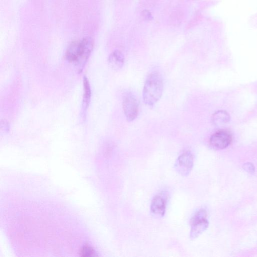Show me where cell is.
<instances>
[{
    "label": "cell",
    "mask_w": 257,
    "mask_h": 257,
    "mask_svg": "<svg viewBox=\"0 0 257 257\" xmlns=\"http://www.w3.org/2000/svg\"><path fill=\"white\" fill-rule=\"evenodd\" d=\"M83 107L84 109L88 107L91 98V89L88 80L86 77L83 78Z\"/></svg>",
    "instance_id": "cell-10"
},
{
    "label": "cell",
    "mask_w": 257,
    "mask_h": 257,
    "mask_svg": "<svg viewBox=\"0 0 257 257\" xmlns=\"http://www.w3.org/2000/svg\"><path fill=\"white\" fill-rule=\"evenodd\" d=\"M166 198L164 195L159 194L156 195L152 200L151 210L156 215L163 216L166 211Z\"/></svg>",
    "instance_id": "cell-7"
},
{
    "label": "cell",
    "mask_w": 257,
    "mask_h": 257,
    "mask_svg": "<svg viewBox=\"0 0 257 257\" xmlns=\"http://www.w3.org/2000/svg\"><path fill=\"white\" fill-rule=\"evenodd\" d=\"M163 81L161 74L153 71L147 76L145 82L142 96L144 103L153 106L160 99L163 91Z\"/></svg>",
    "instance_id": "cell-2"
},
{
    "label": "cell",
    "mask_w": 257,
    "mask_h": 257,
    "mask_svg": "<svg viewBox=\"0 0 257 257\" xmlns=\"http://www.w3.org/2000/svg\"><path fill=\"white\" fill-rule=\"evenodd\" d=\"M243 169L249 173H253L254 172V167L250 163H246L243 166Z\"/></svg>",
    "instance_id": "cell-12"
},
{
    "label": "cell",
    "mask_w": 257,
    "mask_h": 257,
    "mask_svg": "<svg viewBox=\"0 0 257 257\" xmlns=\"http://www.w3.org/2000/svg\"><path fill=\"white\" fill-rule=\"evenodd\" d=\"M230 118V115L227 111L219 110L212 115V121L214 125H220L228 123Z\"/></svg>",
    "instance_id": "cell-9"
},
{
    "label": "cell",
    "mask_w": 257,
    "mask_h": 257,
    "mask_svg": "<svg viewBox=\"0 0 257 257\" xmlns=\"http://www.w3.org/2000/svg\"><path fill=\"white\" fill-rule=\"evenodd\" d=\"M232 139V135L228 131L220 130L211 135L209 139V144L214 149L222 150L230 145Z\"/></svg>",
    "instance_id": "cell-5"
},
{
    "label": "cell",
    "mask_w": 257,
    "mask_h": 257,
    "mask_svg": "<svg viewBox=\"0 0 257 257\" xmlns=\"http://www.w3.org/2000/svg\"><path fill=\"white\" fill-rule=\"evenodd\" d=\"M124 62V58L122 53L119 50H115L109 56L108 63L109 67L113 70L120 69Z\"/></svg>",
    "instance_id": "cell-8"
},
{
    "label": "cell",
    "mask_w": 257,
    "mask_h": 257,
    "mask_svg": "<svg viewBox=\"0 0 257 257\" xmlns=\"http://www.w3.org/2000/svg\"><path fill=\"white\" fill-rule=\"evenodd\" d=\"M96 253L94 249L91 246L85 245L83 246L80 252V255L82 256H93Z\"/></svg>",
    "instance_id": "cell-11"
},
{
    "label": "cell",
    "mask_w": 257,
    "mask_h": 257,
    "mask_svg": "<svg viewBox=\"0 0 257 257\" xmlns=\"http://www.w3.org/2000/svg\"><path fill=\"white\" fill-rule=\"evenodd\" d=\"M193 167V156L190 151H186L180 155L175 163L176 171L183 176H188Z\"/></svg>",
    "instance_id": "cell-6"
},
{
    "label": "cell",
    "mask_w": 257,
    "mask_h": 257,
    "mask_svg": "<svg viewBox=\"0 0 257 257\" xmlns=\"http://www.w3.org/2000/svg\"><path fill=\"white\" fill-rule=\"evenodd\" d=\"M206 211L203 209L197 212L191 219L190 237L194 239L204 231L208 226Z\"/></svg>",
    "instance_id": "cell-3"
},
{
    "label": "cell",
    "mask_w": 257,
    "mask_h": 257,
    "mask_svg": "<svg viewBox=\"0 0 257 257\" xmlns=\"http://www.w3.org/2000/svg\"><path fill=\"white\" fill-rule=\"evenodd\" d=\"M144 17H146L147 19H149L152 17L151 14L148 11H145L142 12Z\"/></svg>",
    "instance_id": "cell-13"
},
{
    "label": "cell",
    "mask_w": 257,
    "mask_h": 257,
    "mask_svg": "<svg viewBox=\"0 0 257 257\" xmlns=\"http://www.w3.org/2000/svg\"><path fill=\"white\" fill-rule=\"evenodd\" d=\"M93 45V41L89 37L74 41L67 49L66 58L69 61L75 63L81 71L90 55Z\"/></svg>",
    "instance_id": "cell-1"
},
{
    "label": "cell",
    "mask_w": 257,
    "mask_h": 257,
    "mask_svg": "<svg viewBox=\"0 0 257 257\" xmlns=\"http://www.w3.org/2000/svg\"><path fill=\"white\" fill-rule=\"evenodd\" d=\"M122 108L128 121H132L138 114L139 104L135 96L131 92L124 93L122 98Z\"/></svg>",
    "instance_id": "cell-4"
}]
</instances>
